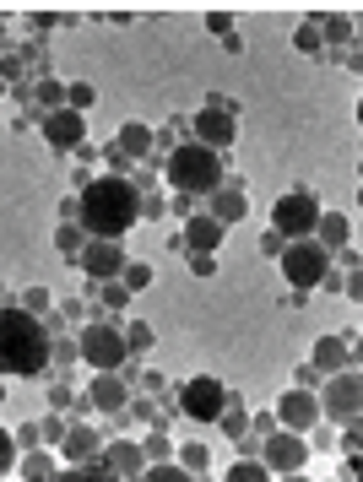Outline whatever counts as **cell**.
<instances>
[{
	"label": "cell",
	"mask_w": 363,
	"mask_h": 482,
	"mask_svg": "<svg viewBox=\"0 0 363 482\" xmlns=\"http://www.w3.org/2000/svg\"><path fill=\"white\" fill-rule=\"evenodd\" d=\"M77 223L87 239H125L136 223H141V190L125 179V174H103V179H87L82 195H77Z\"/></svg>",
	"instance_id": "obj_1"
},
{
	"label": "cell",
	"mask_w": 363,
	"mask_h": 482,
	"mask_svg": "<svg viewBox=\"0 0 363 482\" xmlns=\"http://www.w3.org/2000/svg\"><path fill=\"white\" fill-rule=\"evenodd\" d=\"M49 331L44 320H33L17 298L0 309V380H33L49 369Z\"/></svg>",
	"instance_id": "obj_2"
},
{
	"label": "cell",
	"mask_w": 363,
	"mask_h": 482,
	"mask_svg": "<svg viewBox=\"0 0 363 482\" xmlns=\"http://www.w3.org/2000/svg\"><path fill=\"white\" fill-rule=\"evenodd\" d=\"M163 179H169L179 195L206 200V195H217V190L228 184V174H223V152H211V147H201V142H185V147L169 152Z\"/></svg>",
	"instance_id": "obj_3"
},
{
	"label": "cell",
	"mask_w": 363,
	"mask_h": 482,
	"mask_svg": "<svg viewBox=\"0 0 363 482\" xmlns=\"http://www.w3.org/2000/svg\"><path fill=\"white\" fill-rule=\"evenodd\" d=\"M77 353H82V364H87L93 374H120V369L130 364L125 331H120V325H103V320L82 325V336H77Z\"/></svg>",
	"instance_id": "obj_4"
},
{
	"label": "cell",
	"mask_w": 363,
	"mask_h": 482,
	"mask_svg": "<svg viewBox=\"0 0 363 482\" xmlns=\"http://www.w3.org/2000/svg\"><path fill=\"white\" fill-rule=\"evenodd\" d=\"M331 255L315 244V239H293V244H287L282 249V277H287V288H293V293H315L326 277H331Z\"/></svg>",
	"instance_id": "obj_5"
},
{
	"label": "cell",
	"mask_w": 363,
	"mask_h": 482,
	"mask_svg": "<svg viewBox=\"0 0 363 482\" xmlns=\"http://www.w3.org/2000/svg\"><path fill=\"white\" fill-rule=\"evenodd\" d=\"M320 217H326V206L315 200V190H287V195L271 206V228H276L287 244H293V239H315Z\"/></svg>",
	"instance_id": "obj_6"
},
{
	"label": "cell",
	"mask_w": 363,
	"mask_h": 482,
	"mask_svg": "<svg viewBox=\"0 0 363 482\" xmlns=\"http://www.w3.org/2000/svg\"><path fill=\"white\" fill-rule=\"evenodd\" d=\"M320 418L342 423V429L363 418V369H342L320 385Z\"/></svg>",
	"instance_id": "obj_7"
},
{
	"label": "cell",
	"mask_w": 363,
	"mask_h": 482,
	"mask_svg": "<svg viewBox=\"0 0 363 482\" xmlns=\"http://www.w3.org/2000/svg\"><path fill=\"white\" fill-rule=\"evenodd\" d=\"M174 396H179V412H185L190 423H217V418H223V406H228V385L217 380V374H195Z\"/></svg>",
	"instance_id": "obj_8"
},
{
	"label": "cell",
	"mask_w": 363,
	"mask_h": 482,
	"mask_svg": "<svg viewBox=\"0 0 363 482\" xmlns=\"http://www.w3.org/2000/svg\"><path fill=\"white\" fill-rule=\"evenodd\" d=\"M315 423H326L315 390H299V385H293V390L276 396V429H287V434H309Z\"/></svg>",
	"instance_id": "obj_9"
},
{
	"label": "cell",
	"mask_w": 363,
	"mask_h": 482,
	"mask_svg": "<svg viewBox=\"0 0 363 482\" xmlns=\"http://www.w3.org/2000/svg\"><path fill=\"white\" fill-rule=\"evenodd\" d=\"M260 461H266L276 477H293V471H304V461H309V439H304V434L276 429V434L260 445Z\"/></svg>",
	"instance_id": "obj_10"
},
{
	"label": "cell",
	"mask_w": 363,
	"mask_h": 482,
	"mask_svg": "<svg viewBox=\"0 0 363 482\" xmlns=\"http://www.w3.org/2000/svg\"><path fill=\"white\" fill-rule=\"evenodd\" d=\"M38 130H44V142H49L54 152H77V147H87V114H77V109H54V114H44Z\"/></svg>",
	"instance_id": "obj_11"
},
{
	"label": "cell",
	"mask_w": 363,
	"mask_h": 482,
	"mask_svg": "<svg viewBox=\"0 0 363 482\" xmlns=\"http://www.w3.org/2000/svg\"><path fill=\"white\" fill-rule=\"evenodd\" d=\"M77 266L87 271L93 282H120V277H125V244H114V239H87V249L77 255Z\"/></svg>",
	"instance_id": "obj_12"
},
{
	"label": "cell",
	"mask_w": 363,
	"mask_h": 482,
	"mask_svg": "<svg viewBox=\"0 0 363 482\" xmlns=\"http://www.w3.org/2000/svg\"><path fill=\"white\" fill-rule=\"evenodd\" d=\"M190 135H195L201 147H211V152L234 147V135H239V109H201L195 125H190Z\"/></svg>",
	"instance_id": "obj_13"
},
{
	"label": "cell",
	"mask_w": 363,
	"mask_h": 482,
	"mask_svg": "<svg viewBox=\"0 0 363 482\" xmlns=\"http://www.w3.org/2000/svg\"><path fill=\"white\" fill-rule=\"evenodd\" d=\"M103 434L87 423V418H70V434H65V445H60V455L70 461V466H98L103 461Z\"/></svg>",
	"instance_id": "obj_14"
},
{
	"label": "cell",
	"mask_w": 363,
	"mask_h": 482,
	"mask_svg": "<svg viewBox=\"0 0 363 482\" xmlns=\"http://www.w3.org/2000/svg\"><path fill=\"white\" fill-rule=\"evenodd\" d=\"M82 401L93 412H103V418H125V406H130V385L120 374H93V385L82 390Z\"/></svg>",
	"instance_id": "obj_15"
},
{
	"label": "cell",
	"mask_w": 363,
	"mask_h": 482,
	"mask_svg": "<svg viewBox=\"0 0 363 482\" xmlns=\"http://www.w3.org/2000/svg\"><path fill=\"white\" fill-rule=\"evenodd\" d=\"M98 466L114 471V477H125V482H136L141 471H147V450H141V439H109Z\"/></svg>",
	"instance_id": "obj_16"
},
{
	"label": "cell",
	"mask_w": 363,
	"mask_h": 482,
	"mask_svg": "<svg viewBox=\"0 0 363 482\" xmlns=\"http://www.w3.org/2000/svg\"><path fill=\"white\" fill-rule=\"evenodd\" d=\"M206 217L211 223H223V228H234V223H244L250 217V200H244V184L239 179H228L217 195H206Z\"/></svg>",
	"instance_id": "obj_17"
},
{
	"label": "cell",
	"mask_w": 363,
	"mask_h": 482,
	"mask_svg": "<svg viewBox=\"0 0 363 482\" xmlns=\"http://www.w3.org/2000/svg\"><path fill=\"white\" fill-rule=\"evenodd\" d=\"M179 233H185V255H217V249H223V239H228V228L211 223L206 212H195Z\"/></svg>",
	"instance_id": "obj_18"
},
{
	"label": "cell",
	"mask_w": 363,
	"mask_h": 482,
	"mask_svg": "<svg viewBox=\"0 0 363 482\" xmlns=\"http://www.w3.org/2000/svg\"><path fill=\"white\" fill-rule=\"evenodd\" d=\"M309 364L331 380V374H342V369H352V341H342V336H320L315 341V353H309Z\"/></svg>",
	"instance_id": "obj_19"
},
{
	"label": "cell",
	"mask_w": 363,
	"mask_h": 482,
	"mask_svg": "<svg viewBox=\"0 0 363 482\" xmlns=\"http://www.w3.org/2000/svg\"><path fill=\"white\" fill-rule=\"evenodd\" d=\"M347 239H352V223H347L342 212H326V217H320V228H315V244H320L326 255H342V249H347Z\"/></svg>",
	"instance_id": "obj_20"
},
{
	"label": "cell",
	"mask_w": 363,
	"mask_h": 482,
	"mask_svg": "<svg viewBox=\"0 0 363 482\" xmlns=\"http://www.w3.org/2000/svg\"><path fill=\"white\" fill-rule=\"evenodd\" d=\"M217 429H223L234 445H239V439H250V406H244V396H239V390H228V406H223V418H217Z\"/></svg>",
	"instance_id": "obj_21"
},
{
	"label": "cell",
	"mask_w": 363,
	"mask_h": 482,
	"mask_svg": "<svg viewBox=\"0 0 363 482\" xmlns=\"http://www.w3.org/2000/svg\"><path fill=\"white\" fill-rule=\"evenodd\" d=\"M114 147H120V152H125L130 163H141V158L153 152V130L141 125V119H125V125H120V142H114Z\"/></svg>",
	"instance_id": "obj_22"
},
{
	"label": "cell",
	"mask_w": 363,
	"mask_h": 482,
	"mask_svg": "<svg viewBox=\"0 0 363 482\" xmlns=\"http://www.w3.org/2000/svg\"><path fill=\"white\" fill-rule=\"evenodd\" d=\"M54 477H60V466H54L49 450H28L17 461V482H54Z\"/></svg>",
	"instance_id": "obj_23"
},
{
	"label": "cell",
	"mask_w": 363,
	"mask_h": 482,
	"mask_svg": "<svg viewBox=\"0 0 363 482\" xmlns=\"http://www.w3.org/2000/svg\"><path fill=\"white\" fill-rule=\"evenodd\" d=\"M141 450H147V466H163V461H174V439H169V429H147V439H141Z\"/></svg>",
	"instance_id": "obj_24"
},
{
	"label": "cell",
	"mask_w": 363,
	"mask_h": 482,
	"mask_svg": "<svg viewBox=\"0 0 363 482\" xmlns=\"http://www.w3.org/2000/svg\"><path fill=\"white\" fill-rule=\"evenodd\" d=\"M54 249L77 260V255L87 249V233H82V223H54Z\"/></svg>",
	"instance_id": "obj_25"
},
{
	"label": "cell",
	"mask_w": 363,
	"mask_h": 482,
	"mask_svg": "<svg viewBox=\"0 0 363 482\" xmlns=\"http://www.w3.org/2000/svg\"><path fill=\"white\" fill-rule=\"evenodd\" d=\"M174 461H179V466H185L190 477H201V471H206V461H211V450H206L201 439H185V445L174 450Z\"/></svg>",
	"instance_id": "obj_26"
},
{
	"label": "cell",
	"mask_w": 363,
	"mask_h": 482,
	"mask_svg": "<svg viewBox=\"0 0 363 482\" xmlns=\"http://www.w3.org/2000/svg\"><path fill=\"white\" fill-rule=\"evenodd\" d=\"M125 418H130V423H141V429H169V423H163V412H158L147 396H136V401L125 406Z\"/></svg>",
	"instance_id": "obj_27"
},
{
	"label": "cell",
	"mask_w": 363,
	"mask_h": 482,
	"mask_svg": "<svg viewBox=\"0 0 363 482\" xmlns=\"http://www.w3.org/2000/svg\"><path fill=\"white\" fill-rule=\"evenodd\" d=\"M136 482H201V477H190L179 461H163V466H147V471H141Z\"/></svg>",
	"instance_id": "obj_28"
},
{
	"label": "cell",
	"mask_w": 363,
	"mask_h": 482,
	"mask_svg": "<svg viewBox=\"0 0 363 482\" xmlns=\"http://www.w3.org/2000/svg\"><path fill=\"white\" fill-rule=\"evenodd\" d=\"M320 38L326 44H352L358 28H352V17H320Z\"/></svg>",
	"instance_id": "obj_29"
},
{
	"label": "cell",
	"mask_w": 363,
	"mask_h": 482,
	"mask_svg": "<svg viewBox=\"0 0 363 482\" xmlns=\"http://www.w3.org/2000/svg\"><path fill=\"white\" fill-rule=\"evenodd\" d=\"M293 49H299V54H326V38H320V22H315V17H309V22H299Z\"/></svg>",
	"instance_id": "obj_30"
},
{
	"label": "cell",
	"mask_w": 363,
	"mask_h": 482,
	"mask_svg": "<svg viewBox=\"0 0 363 482\" xmlns=\"http://www.w3.org/2000/svg\"><path fill=\"white\" fill-rule=\"evenodd\" d=\"M54 482H125V477H114V471H103V466H65Z\"/></svg>",
	"instance_id": "obj_31"
},
{
	"label": "cell",
	"mask_w": 363,
	"mask_h": 482,
	"mask_svg": "<svg viewBox=\"0 0 363 482\" xmlns=\"http://www.w3.org/2000/svg\"><path fill=\"white\" fill-rule=\"evenodd\" d=\"M342 439H347V461H352V471H358V482H363V418H358V423H347V429H342Z\"/></svg>",
	"instance_id": "obj_32"
},
{
	"label": "cell",
	"mask_w": 363,
	"mask_h": 482,
	"mask_svg": "<svg viewBox=\"0 0 363 482\" xmlns=\"http://www.w3.org/2000/svg\"><path fill=\"white\" fill-rule=\"evenodd\" d=\"M93 103H98V87H93V82H70V87H65V109H77V114H87Z\"/></svg>",
	"instance_id": "obj_33"
},
{
	"label": "cell",
	"mask_w": 363,
	"mask_h": 482,
	"mask_svg": "<svg viewBox=\"0 0 363 482\" xmlns=\"http://www.w3.org/2000/svg\"><path fill=\"white\" fill-rule=\"evenodd\" d=\"M38 434H44V445H54V450H60V445H65V434H70V418H65V412H49V418L38 423Z\"/></svg>",
	"instance_id": "obj_34"
},
{
	"label": "cell",
	"mask_w": 363,
	"mask_h": 482,
	"mask_svg": "<svg viewBox=\"0 0 363 482\" xmlns=\"http://www.w3.org/2000/svg\"><path fill=\"white\" fill-rule=\"evenodd\" d=\"M228 482H271V466L266 461H239V466H228Z\"/></svg>",
	"instance_id": "obj_35"
},
{
	"label": "cell",
	"mask_w": 363,
	"mask_h": 482,
	"mask_svg": "<svg viewBox=\"0 0 363 482\" xmlns=\"http://www.w3.org/2000/svg\"><path fill=\"white\" fill-rule=\"evenodd\" d=\"M125 347H130V358L147 353V347H153V325H147V320H130V325H125Z\"/></svg>",
	"instance_id": "obj_36"
},
{
	"label": "cell",
	"mask_w": 363,
	"mask_h": 482,
	"mask_svg": "<svg viewBox=\"0 0 363 482\" xmlns=\"http://www.w3.org/2000/svg\"><path fill=\"white\" fill-rule=\"evenodd\" d=\"M130 293H141V288H153V266L147 260H125V277H120Z\"/></svg>",
	"instance_id": "obj_37"
},
{
	"label": "cell",
	"mask_w": 363,
	"mask_h": 482,
	"mask_svg": "<svg viewBox=\"0 0 363 482\" xmlns=\"http://www.w3.org/2000/svg\"><path fill=\"white\" fill-rule=\"evenodd\" d=\"M98 304L103 309H125L130 304V288L125 282H98Z\"/></svg>",
	"instance_id": "obj_38"
},
{
	"label": "cell",
	"mask_w": 363,
	"mask_h": 482,
	"mask_svg": "<svg viewBox=\"0 0 363 482\" xmlns=\"http://www.w3.org/2000/svg\"><path fill=\"white\" fill-rule=\"evenodd\" d=\"M17 304H22V309H28V315L38 320V315H49V304H54V293H49V288H28V293H22Z\"/></svg>",
	"instance_id": "obj_39"
},
{
	"label": "cell",
	"mask_w": 363,
	"mask_h": 482,
	"mask_svg": "<svg viewBox=\"0 0 363 482\" xmlns=\"http://www.w3.org/2000/svg\"><path fill=\"white\" fill-rule=\"evenodd\" d=\"M22 461V450H17V439H12V429H0V477H12V466Z\"/></svg>",
	"instance_id": "obj_40"
},
{
	"label": "cell",
	"mask_w": 363,
	"mask_h": 482,
	"mask_svg": "<svg viewBox=\"0 0 363 482\" xmlns=\"http://www.w3.org/2000/svg\"><path fill=\"white\" fill-rule=\"evenodd\" d=\"M38 103H44V114H54V109H65V87L60 82H38V93H33Z\"/></svg>",
	"instance_id": "obj_41"
},
{
	"label": "cell",
	"mask_w": 363,
	"mask_h": 482,
	"mask_svg": "<svg viewBox=\"0 0 363 482\" xmlns=\"http://www.w3.org/2000/svg\"><path fill=\"white\" fill-rule=\"evenodd\" d=\"M49 358L65 369V364H82V353H77V341H65V336H54V347H49Z\"/></svg>",
	"instance_id": "obj_42"
},
{
	"label": "cell",
	"mask_w": 363,
	"mask_h": 482,
	"mask_svg": "<svg viewBox=\"0 0 363 482\" xmlns=\"http://www.w3.org/2000/svg\"><path fill=\"white\" fill-rule=\"evenodd\" d=\"M293 385H299V390H315V396H320V385H326V374H320V369H315V364L304 358V364H299V380H293Z\"/></svg>",
	"instance_id": "obj_43"
},
{
	"label": "cell",
	"mask_w": 363,
	"mask_h": 482,
	"mask_svg": "<svg viewBox=\"0 0 363 482\" xmlns=\"http://www.w3.org/2000/svg\"><path fill=\"white\" fill-rule=\"evenodd\" d=\"M12 439H17V450H22V455H28V450H44V434H38V423H22Z\"/></svg>",
	"instance_id": "obj_44"
},
{
	"label": "cell",
	"mask_w": 363,
	"mask_h": 482,
	"mask_svg": "<svg viewBox=\"0 0 363 482\" xmlns=\"http://www.w3.org/2000/svg\"><path fill=\"white\" fill-rule=\"evenodd\" d=\"M304 439H309V450H336V445H342V439L331 434V423H315V429H309Z\"/></svg>",
	"instance_id": "obj_45"
},
{
	"label": "cell",
	"mask_w": 363,
	"mask_h": 482,
	"mask_svg": "<svg viewBox=\"0 0 363 482\" xmlns=\"http://www.w3.org/2000/svg\"><path fill=\"white\" fill-rule=\"evenodd\" d=\"M206 33H217V38H234L239 28H234V17H228V12H206Z\"/></svg>",
	"instance_id": "obj_46"
},
{
	"label": "cell",
	"mask_w": 363,
	"mask_h": 482,
	"mask_svg": "<svg viewBox=\"0 0 363 482\" xmlns=\"http://www.w3.org/2000/svg\"><path fill=\"white\" fill-rule=\"evenodd\" d=\"M77 401H82V396L70 390V385H54V390H49V406H54V412H77Z\"/></svg>",
	"instance_id": "obj_47"
},
{
	"label": "cell",
	"mask_w": 363,
	"mask_h": 482,
	"mask_svg": "<svg viewBox=\"0 0 363 482\" xmlns=\"http://www.w3.org/2000/svg\"><path fill=\"white\" fill-rule=\"evenodd\" d=\"M282 249H287V239H282L276 228H266V233H260V255H266V260H282Z\"/></svg>",
	"instance_id": "obj_48"
},
{
	"label": "cell",
	"mask_w": 363,
	"mask_h": 482,
	"mask_svg": "<svg viewBox=\"0 0 363 482\" xmlns=\"http://www.w3.org/2000/svg\"><path fill=\"white\" fill-rule=\"evenodd\" d=\"M190 277H217V255H190Z\"/></svg>",
	"instance_id": "obj_49"
},
{
	"label": "cell",
	"mask_w": 363,
	"mask_h": 482,
	"mask_svg": "<svg viewBox=\"0 0 363 482\" xmlns=\"http://www.w3.org/2000/svg\"><path fill=\"white\" fill-rule=\"evenodd\" d=\"M342 293H347L352 304H363V266H358V271H347V288H342Z\"/></svg>",
	"instance_id": "obj_50"
},
{
	"label": "cell",
	"mask_w": 363,
	"mask_h": 482,
	"mask_svg": "<svg viewBox=\"0 0 363 482\" xmlns=\"http://www.w3.org/2000/svg\"><path fill=\"white\" fill-rule=\"evenodd\" d=\"M250 434L260 439V434H276V418H271V412H260V418H250Z\"/></svg>",
	"instance_id": "obj_51"
},
{
	"label": "cell",
	"mask_w": 363,
	"mask_h": 482,
	"mask_svg": "<svg viewBox=\"0 0 363 482\" xmlns=\"http://www.w3.org/2000/svg\"><path fill=\"white\" fill-rule=\"evenodd\" d=\"M141 217H163V195H141Z\"/></svg>",
	"instance_id": "obj_52"
},
{
	"label": "cell",
	"mask_w": 363,
	"mask_h": 482,
	"mask_svg": "<svg viewBox=\"0 0 363 482\" xmlns=\"http://www.w3.org/2000/svg\"><path fill=\"white\" fill-rule=\"evenodd\" d=\"M320 288H326V293H342V288H347V271H336V266H331V277H326Z\"/></svg>",
	"instance_id": "obj_53"
},
{
	"label": "cell",
	"mask_w": 363,
	"mask_h": 482,
	"mask_svg": "<svg viewBox=\"0 0 363 482\" xmlns=\"http://www.w3.org/2000/svg\"><path fill=\"white\" fill-rule=\"evenodd\" d=\"M60 309H65V320H82V315H87V304H82V298H65Z\"/></svg>",
	"instance_id": "obj_54"
},
{
	"label": "cell",
	"mask_w": 363,
	"mask_h": 482,
	"mask_svg": "<svg viewBox=\"0 0 363 482\" xmlns=\"http://www.w3.org/2000/svg\"><path fill=\"white\" fill-rule=\"evenodd\" d=\"M347 71H358V77H363V49H352V54H347Z\"/></svg>",
	"instance_id": "obj_55"
},
{
	"label": "cell",
	"mask_w": 363,
	"mask_h": 482,
	"mask_svg": "<svg viewBox=\"0 0 363 482\" xmlns=\"http://www.w3.org/2000/svg\"><path fill=\"white\" fill-rule=\"evenodd\" d=\"M352 369H363V336L352 341Z\"/></svg>",
	"instance_id": "obj_56"
},
{
	"label": "cell",
	"mask_w": 363,
	"mask_h": 482,
	"mask_svg": "<svg viewBox=\"0 0 363 482\" xmlns=\"http://www.w3.org/2000/svg\"><path fill=\"white\" fill-rule=\"evenodd\" d=\"M282 482H309V477H304V471H293V477H282Z\"/></svg>",
	"instance_id": "obj_57"
},
{
	"label": "cell",
	"mask_w": 363,
	"mask_h": 482,
	"mask_svg": "<svg viewBox=\"0 0 363 482\" xmlns=\"http://www.w3.org/2000/svg\"><path fill=\"white\" fill-rule=\"evenodd\" d=\"M358 125H363V98H358Z\"/></svg>",
	"instance_id": "obj_58"
},
{
	"label": "cell",
	"mask_w": 363,
	"mask_h": 482,
	"mask_svg": "<svg viewBox=\"0 0 363 482\" xmlns=\"http://www.w3.org/2000/svg\"><path fill=\"white\" fill-rule=\"evenodd\" d=\"M0 401H6V380H0Z\"/></svg>",
	"instance_id": "obj_59"
},
{
	"label": "cell",
	"mask_w": 363,
	"mask_h": 482,
	"mask_svg": "<svg viewBox=\"0 0 363 482\" xmlns=\"http://www.w3.org/2000/svg\"><path fill=\"white\" fill-rule=\"evenodd\" d=\"M358 206H363V184H358Z\"/></svg>",
	"instance_id": "obj_60"
},
{
	"label": "cell",
	"mask_w": 363,
	"mask_h": 482,
	"mask_svg": "<svg viewBox=\"0 0 363 482\" xmlns=\"http://www.w3.org/2000/svg\"><path fill=\"white\" fill-rule=\"evenodd\" d=\"M358 49H363V28H358Z\"/></svg>",
	"instance_id": "obj_61"
},
{
	"label": "cell",
	"mask_w": 363,
	"mask_h": 482,
	"mask_svg": "<svg viewBox=\"0 0 363 482\" xmlns=\"http://www.w3.org/2000/svg\"><path fill=\"white\" fill-rule=\"evenodd\" d=\"M358 179H363V163H358Z\"/></svg>",
	"instance_id": "obj_62"
}]
</instances>
